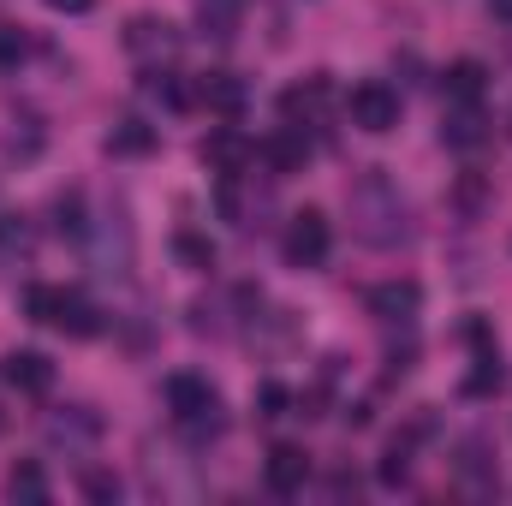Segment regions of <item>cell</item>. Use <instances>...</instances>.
Segmentation results:
<instances>
[{
    "label": "cell",
    "mask_w": 512,
    "mask_h": 506,
    "mask_svg": "<svg viewBox=\"0 0 512 506\" xmlns=\"http://www.w3.org/2000/svg\"><path fill=\"white\" fill-rule=\"evenodd\" d=\"M48 6H54V12H66V18H78V12H90L96 0H48Z\"/></svg>",
    "instance_id": "83f0119b"
},
{
    "label": "cell",
    "mask_w": 512,
    "mask_h": 506,
    "mask_svg": "<svg viewBox=\"0 0 512 506\" xmlns=\"http://www.w3.org/2000/svg\"><path fill=\"white\" fill-rule=\"evenodd\" d=\"M346 120L358 131H370V137H387V131L399 126V90H387V84H358L352 96H346Z\"/></svg>",
    "instance_id": "3957f363"
},
{
    "label": "cell",
    "mask_w": 512,
    "mask_h": 506,
    "mask_svg": "<svg viewBox=\"0 0 512 506\" xmlns=\"http://www.w3.org/2000/svg\"><path fill=\"white\" fill-rule=\"evenodd\" d=\"M60 304H66V286H24V310H30V322H60Z\"/></svg>",
    "instance_id": "7402d4cb"
},
{
    "label": "cell",
    "mask_w": 512,
    "mask_h": 506,
    "mask_svg": "<svg viewBox=\"0 0 512 506\" xmlns=\"http://www.w3.org/2000/svg\"><path fill=\"white\" fill-rule=\"evenodd\" d=\"M0 381H6L12 393H24V399H42V393L54 387V364H48L42 352H6V358H0Z\"/></svg>",
    "instance_id": "5b68a950"
},
{
    "label": "cell",
    "mask_w": 512,
    "mask_h": 506,
    "mask_svg": "<svg viewBox=\"0 0 512 506\" xmlns=\"http://www.w3.org/2000/svg\"><path fill=\"white\" fill-rule=\"evenodd\" d=\"M441 84H447V102H483L489 66H483V60H453V66L441 72Z\"/></svg>",
    "instance_id": "5bb4252c"
},
{
    "label": "cell",
    "mask_w": 512,
    "mask_h": 506,
    "mask_svg": "<svg viewBox=\"0 0 512 506\" xmlns=\"http://www.w3.org/2000/svg\"><path fill=\"white\" fill-rule=\"evenodd\" d=\"M334 102V90H328V78H304V84H292L286 96H280V114H286V126H310V120H322V108Z\"/></svg>",
    "instance_id": "ba28073f"
},
{
    "label": "cell",
    "mask_w": 512,
    "mask_h": 506,
    "mask_svg": "<svg viewBox=\"0 0 512 506\" xmlns=\"http://www.w3.org/2000/svg\"><path fill=\"white\" fill-rule=\"evenodd\" d=\"M173 256L185 262V268H215V239L209 233H173Z\"/></svg>",
    "instance_id": "603a6c76"
},
{
    "label": "cell",
    "mask_w": 512,
    "mask_h": 506,
    "mask_svg": "<svg viewBox=\"0 0 512 506\" xmlns=\"http://www.w3.org/2000/svg\"><path fill=\"white\" fill-rule=\"evenodd\" d=\"M30 54V42H24V30L18 24H0V66H18Z\"/></svg>",
    "instance_id": "4316f807"
},
{
    "label": "cell",
    "mask_w": 512,
    "mask_h": 506,
    "mask_svg": "<svg viewBox=\"0 0 512 506\" xmlns=\"http://www.w3.org/2000/svg\"><path fill=\"white\" fill-rule=\"evenodd\" d=\"M501 381H507V370H501V352L489 346V352H477V370L465 376V399H489V393H501Z\"/></svg>",
    "instance_id": "ac0fdd59"
},
{
    "label": "cell",
    "mask_w": 512,
    "mask_h": 506,
    "mask_svg": "<svg viewBox=\"0 0 512 506\" xmlns=\"http://www.w3.org/2000/svg\"><path fill=\"white\" fill-rule=\"evenodd\" d=\"M30 256H36L30 221H24V215H0V262L12 268V262H30Z\"/></svg>",
    "instance_id": "2e32d148"
},
{
    "label": "cell",
    "mask_w": 512,
    "mask_h": 506,
    "mask_svg": "<svg viewBox=\"0 0 512 506\" xmlns=\"http://www.w3.org/2000/svg\"><path fill=\"white\" fill-rule=\"evenodd\" d=\"M155 143H161V131L149 126V120H137V114L108 131V155H120V161H143V155H155Z\"/></svg>",
    "instance_id": "7c38bea8"
},
{
    "label": "cell",
    "mask_w": 512,
    "mask_h": 506,
    "mask_svg": "<svg viewBox=\"0 0 512 506\" xmlns=\"http://www.w3.org/2000/svg\"><path fill=\"white\" fill-rule=\"evenodd\" d=\"M459 477L465 483H477V489H495V465H489V447L471 435V441H459Z\"/></svg>",
    "instance_id": "ffe728a7"
},
{
    "label": "cell",
    "mask_w": 512,
    "mask_h": 506,
    "mask_svg": "<svg viewBox=\"0 0 512 506\" xmlns=\"http://www.w3.org/2000/svg\"><path fill=\"white\" fill-rule=\"evenodd\" d=\"M60 334H72V340H90V334H102V310L84 298V292H66V304H60V322H54Z\"/></svg>",
    "instance_id": "9a60e30c"
},
{
    "label": "cell",
    "mask_w": 512,
    "mask_h": 506,
    "mask_svg": "<svg viewBox=\"0 0 512 506\" xmlns=\"http://www.w3.org/2000/svg\"><path fill=\"white\" fill-rule=\"evenodd\" d=\"M256 405H262V417H286V405H292V393H286L280 381H262V387H256Z\"/></svg>",
    "instance_id": "d4e9b609"
},
{
    "label": "cell",
    "mask_w": 512,
    "mask_h": 506,
    "mask_svg": "<svg viewBox=\"0 0 512 506\" xmlns=\"http://www.w3.org/2000/svg\"><path fill=\"white\" fill-rule=\"evenodd\" d=\"M197 108H209L221 120H239L245 114V84L233 72H209V78H197Z\"/></svg>",
    "instance_id": "9c48e42d"
},
{
    "label": "cell",
    "mask_w": 512,
    "mask_h": 506,
    "mask_svg": "<svg viewBox=\"0 0 512 506\" xmlns=\"http://www.w3.org/2000/svg\"><path fill=\"white\" fill-rule=\"evenodd\" d=\"M489 12H495L501 24H512V0H489Z\"/></svg>",
    "instance_id": "f1b7e54d"
},
{
    "label": "cell",
    "mask_w": 512,
    "mask_h": 506,
    "mask_svg": "<svg viewBox=\"0 0 512 506\" xmlns=\"http://www.w3.org/2000/svg\"><path fill=\"white\" fill-rule=\"evenodd\" d=\"M126 48L131 54H173V48H179V30H173L167 18H131Z\"/></svg>",
    "instance_id": "4fadbf2b"
},
{
    "label": "cell",
    "mask_w": 512,
    "mask_h": 506,
    "mask_svg": "<svg viewBox=\"0 0 512 506\" xmlns=\"http://www.w3.org/2000/svg\"><path fill=\"white\" fill-rule=\"evenodd\" d=\"M84 495L90 501H120V477L114 471H84Z\"/></svg>",
    "instance_id": "484cf974"
},
{
    "label": "cell",
    "mask_w": 512,
    "mask_h": 506,
    "mask_svg": "<svg viewBox=\"0 0 512 506\" xmlns=\"http://www.w3.org/2000/svg\"><path fill=\"white\" fill-rule=\"evenodd\" d=\"M405 477H411V435H399V441L382 453V483L387 489H399Z\"/></svg>",
    "instance_id": "cb8c5ba5"
},
{
    "label": "cell",
    "mask_w": 512,
    "mask_h": 506,
    "mask_svg": "<svg viewBox=\"0 0 512 506\" xmlns=\"http://www.w3.org/2000/svg\"><path fill=\"white\" fill-rule=\"evenodd\" d=\"M54 227H60L66 239H84V233H90V221H84V191H60V197H54Z\"/></svg>",
    "instance_id": "44dd1931"
},
{
    "label": "cell",
    "mask_w": 512,
    "mask_h": 506,
    "mask_svg": "<svg viewBox=\"0 0 512 506\" xmlns=\"http://www.w3.org/2000/svg\"><path fill=\"white\" fill-rule=\"evenodd\" d=\"M370 316L376 322H411L417 310H423V286L417 280H382V286H370Z\"/></svg>",
    "instance_id": "52a82bcc"
},
{
    "label": "cell",
    "mask_w": 512,
    "mask_h": 506,
    "mask_svg": "<svg viewBox=\"0 0 512 506\" xmlns=\"http://www.w3.org/2000/svg\"><path fill=\"white\" fill-rule=\"evenodd\" d=\"M161 393H167V411H173V423L191 435V441H215L221 429H227V417H221V393H215V381L197 376V370H179V376L161 381Z\"/></svg>",
    "instance_id": "6da1fadb"
},
{
    "label": "cell",
    "mask_w": 512,
    "mask_h": 506,
    "mask_svg": "<svg viewBox=\"0 0 512 506\" xmlns=\"http://www.w3.org/2000/svg\"><path fill=\"white\" fill-rule=\"evenodd\" d=\"M256 155L274 167V179H286V173H298V167L310 161V143H304V131L292 126V131H274V137H262V143H256Z\"/></svg>",
    "instance_id": "30bf717a"
},
{
    "label": "cell",
    "mask_w": 512,
    "mask_h": 506,
    "mask_svg": "<svg viewBox=\"0 0 512 506\" xmlns=\"http://www.w3.org/2000/svg\"><path fill=\"white\" fill-rule=\"evenodd\" d=\"M262 483H268L274 495H298V489L310 483V453H304V447H292V441H280V447H268V465H262Z\"/></svg>",
    "instance_id": "8992f818"
},
{
    "label": "cell",
    "mask_w": 512,
    "mask_h": 506,
    "mask_svg": "<svg viewBox=\"0 0 512 506\" xmlns=\"http://www.w3.org/2000/svg\"><path fill=\"white\" fill-rule=\"evenodd\" d=\"M280 251H286V262H292V268H322V262H328V251H334L328 215H322V209H298V215L286 221Z\"/></svg>",
    "instance_id": "7a4b0ae2"
},
{
    "label": "cell",
    "mask_w": 512,
    "mask_h": 506,
    "mask_svg": "<svg viewBox=\"0 0 512 506\" xmlns=\"http://www.w3.org/2000/svg\"><path fill=\"white\" fill-rule=\"evenodd\" d=\"M441 143H447V149H459V155H471V149H483V143H489V126H483L477 102H459V108L447 114V126H441Z\"/></svg>",
    "instance_id": "8fae6325"
},
{
    "label": "cell",
    "mask_w": 512,
    "mask_h": 506,
    "mask_svg": "<svg viewBox=\"0 0 512 506\" xmlns=\"http://www.w3.org/2000/svg\"><path fill=\"white\" fill-rule=\"evenodd\" d=\"M48 435H54V441H96L102 423H96L84 405H66V417H48Z\"/></svg>",
    "instance_id": "d6986e66"
},
{
    "label": "cell",
    "mask_w": 512,
    "mask_h": 506,
    "mask_svg": "<svg viewBox=\"0 0 512 506\" xmlns=\"http://www.w3.org/2000/svg\"><path fill=\"white\" fill-rule=\"evenodd\" d=\"M6 495H12L18 506H42V501H48V477H42V465H36V459L12 465V477H6Z\"/></svg>",
    "instance_id": "e0dca14e"
},
{
    "label": "cell",
    "mask_w": 512,
    "mask_h": 506,
    "mask_svg": "<svg viewBox=\"0 0 512 506\" xmlns=\"http://www.w3.org/2000/svg\"><path fill=\"white\" fill-rule=\"evenodd\" d=\"M197 155H203V167H209V173H221V179H239V173L256 161V143H251L239 126H215L203 143H197Z\"/></svg>",
    "instance_id": "277c9868"
}]
</instances>
